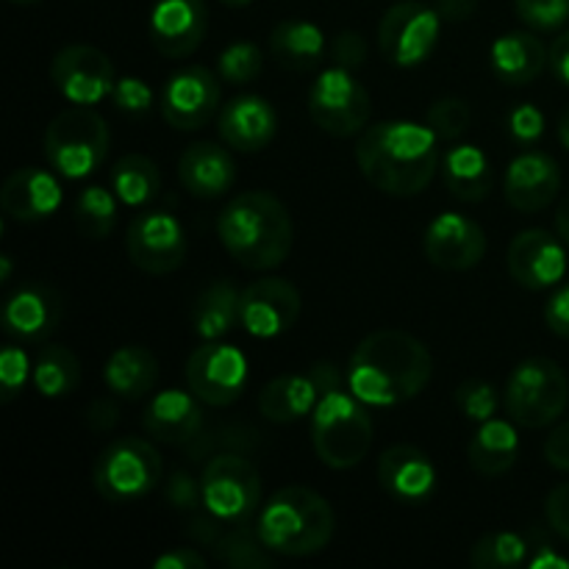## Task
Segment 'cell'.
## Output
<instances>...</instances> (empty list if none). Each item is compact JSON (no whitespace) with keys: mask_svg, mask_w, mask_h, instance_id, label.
<instances>
[{"mask_svg":"<svg viewBox=\"0 0 569 569\" xmlns=\"http://www.w3.org/2000/svg\"><path fill=\"white\" fill-rule=\"evenodd\" d=\"M433 376L426 345L398 328H381L359 342L348 361V389L365 406H400L417 398Z\"/></svg>","mask_w":569,"mask_h":569,"instance_id":"cell-1","label":"cell"},{"mask_svg":"<svg viewBox=\"0 0 569 569\" xmlns=\"http://www.w3.org/2000/svg\"><path fill=\"white\" fill-rule=\"evenodd\" d=\"M439 137L411 120H383L365 128L356 142L361 176L383 194L415 198L439 170Z\"/></svg>","mask_w":569,"mask_h":569,"instance_id":"cell-2","label":"cell"},{"mask_svg":"<svg viewBox=\"0 0 569 569\" xmlns=\"http://www.w3.org/2000/svg\"><path fill=\"white\" fill-rule=\"evenodd\" d=\"M217 237L244 270H276L292 253V214L276 194L250 189L228 200L217 217Z\"/></svg>","mask_w":569,"mask_h":569,"instance_id":"cell-3","label":"cell"},{"mask_svg":"<svg viewBox=\"0 0 569 569\" xmlns=\"http://www.w3.org/2000/svg\"><path fill=\"white\" fill-rule=\"evenodd\" d=\"M256 528L276 556L306 559L328 548L337 531V515L315 489L283 487L261 506Z\"/></svg>","mask_w":569,"mask_h":569,"instance_id":"cell-4","label":"cell"},{"mask_svg":"<svg viewBox=\"0 0 569 569\" xmlns=\"http://www.w3.org/2000/svg\"><path fill=\"white\" fill-rule=\"evenodd\" d=\"M311 445L317 459L331 470L361 465L372 448V420L353 392L333 389L311 411Z\"/></svg>","mask_w":569,"mask_h":569,"instance_id":"cell-5","label":"cell"},{"mask_svg":"<svg viewBox=\"0 0 569 569\" xmlns=\"http://www.w3.org/2000/svg\"><path fill=\"white\" fill-rule=\"evenodd\" d=\"M109 126L92 106L64 109L44 131V156L50 167L70 181L92 176L109 156Z\"/></svg>","mask_w":569,"mask_h":569,"instance_id":"cell-6","label":"cell"},{"mask_svg":"<svg viewBox=\"0 0 569 569\" xmlns=\"http://www.w3.org/2000/svg\"><path fill=\"white\" fill-rule=\"evenodd\" d=\"M569 381L553 359L520 361L503 389V406L511 422L522 428H548L567 411Z\"/></svg>","mask_w":569,"mask_h":569,"instance_id":"cell-7","label":"cell"},{"mask_svg":"<svg viewBox=\"0 0 569 569\" xmlns=\"http://www.w3.org/2000/svg\"><path fill=\"white\" fill-rule=\"evenodd\" d=\"M161 470V456L153 445L139 437H122L100 450L92 481L100 498L126 506L148 498L159 487Z\"/></svg>","mask_w":569,"mask_h":569,"instance_id":"cell-8","label":"cell"},{"mask_svg":"<svg viewBox=\"0 0 569 569\" xmlns=\"http://www.w3.org/2000/svg\"><path fill=\"white\" fill-rule=\"evenodd\" d=\"M309 114L320 131L348 139L367 128L372 100L353 70L333 64L315 78L309 89Z\"/></svg>","mask_w":569,"mask_h":569,"instance_id":"cell-9","label":"cell"},{"mask_svg":"<svg viewBox=\"0 0 569 569\" xmlns=\"http://www.w3.org/2000/svg\"><path fill=\"white\" fill-rule=\"evenodd\" d=\"M439 31H442V14L437 6L400 0L378 22V48L392 67L411 70L431 59L439 44Z\"/></svg>","mask_w":569,"mask_h":569,"instance_id":"cell-10","label":"cell"},{"mask_svg":"<svg viewBox=\"0 0 569 569\" xmlns=\"http://www.w3.org/2000/svg\"><path fill=\"white\" fill-rule=\"evenodd\" d=\"M203 509L220 522H244L261 503L259 470L242 453H217L203 467Z\"/></svg>","mask_w":569,"mask_h":569,"instance_id":"cell-11","label":"cell"},{"mask_svg":"<svg viewBox=\"0 0 569 569\" xmlns=\"http://www.w3.org/2000/svg\"><path fill=\"white\" fill-rule=\"evenodd\" d=\"M126 253L148 276H170L187 259V233L170 211L148 209L128 226Z\"/></svg>","mask_w":569,"mask_h":569,"instance_id":"cell-12","label":"cell"},{"mask_svg":"<svg viewBox=\"0 0 569 569\" xmlns=\"http://www.w3.org/2000/svg\"><path fill=\"white\" fill-rule=\"evenodd\" d=\"M187 383L206 406H231L248 387V359L226 342H203L187 361Z\"/></svg>","mask_w":569,"mask_h":569,"instance_id":"cell-13","label":"cell"},{"mask_svg":"<svg viewBox=\"0 0 569 569\" xmlns=\"http://www.w3.org/2000/svg\"><path fill=\"white\" fill-rule=\"evenodd\" d=\"M50 78L64 100L76 106H94L114 92V64L92 44H67L50 61Z\"/></svg>","mask_w":569,"mask_h":569,"instance_id":"cell-14","label":"cell"},{"mask_svg":"<svg viewBox=\"0 0 569 569\" xmlns=\"http://www.w3.org/2000/svg\"><path fill=\"white\" fill-rule=\"evenodd\" d=\"M220 81L209 67H183L161 89V114L178 131H198L220 109Z\"/></svg>","mask_w":569,"mask_h":569,"instance_id":"cell-15","label":"cell"},{"mask_svg":"<svg viewBox=\"0 0 569 569\" xmlns=\"http://www.w3.org/2000/svg\"><path fill=\"white\" fill-rule=\"evenodd\" d=\"M300 317V292L287 278H259L242 292L239 326L256 339H276L292 331Z\"/></svg>","mask_w":569,"mask_h":569,"instance_id":"cell-16","label":"cell"},{"mask_svg":"<svg viewBox=\"0 0 569 569\" xmlns=\"http://www.w3.org/2000/svg\"><path fill=\"white\" fill-rule=\"evenodd\" d=\"M506 267L522 289L539 292V289L556 287L567 276L565 239L553 237L545 228L520 231L511 239Z\"/></svg>","mask_w":569,"mask_h":569,"instance_id":"cell-17","label":"cell"},{"mask_svg":"<svg viewBox=\"0 0 569 569\" xmlns=\"http://www.w3.org/2000/svg\"><path fill=\"white\" fill-rule=\"evenodd\" d=\"M422 248H426L428 261L439 270L465 272L481 264L487 256V233L470 217L459 211H445L426 228Z\"/></svg>","mask_w":569,"mask_h":569,"instance_id":"cell-18","label":"cell"},{"mask_svg":"<svg viewBox=\"0 0 569 569\" xmlns=\"http://www.w3.org/2000/svg\"><path fill=\"white\" fill-rule=\"evenodd\" d=\"M209 9L203 0H156L150 11V42L167 59H187L203 44Z\"/></svg>","mask_w":569,"mask_h":569,"instance_id":"cell-19","label":"cell"},{"mask_svg":"<svg viewBox=\"0 0 569 569\" xmlns=\"http://www.w3.org/2000/svg\"><path fill=\"white\" fill-rule=\"evenodd\" d=\"M561 189V167L545 150H522L509 161L503 176L506 203L517 211H542Z\"/></svg>","mask_w":569,"mask_h":569,"instance_id":"cell-20","label":"cell"},{"mask_svg":"<svg viewBox=\"0 0 569 569\" xmlns=\"http://www.w3.org/2000/svg\"><path fill=\"white\" fill-rule=\"evenodd\" d=\"M64 300L48 283H26L3 306V328L20 342H44L59 328Z\"/></svg>","mask_w":569,"mask_h":569,"instance_id":"cell-21","label":"cell"},{"mask_svg":"<svg viewBox=\"0 0 569 569\" xmlns=\"http://www.w3.org/2000/svg\"><path fill=\"white\" fill-rule=\"evenodd\" d=\"M61 200H64V192L53 172L42 167H20L6 178L0 209L6 220L39 222L53 217L61 209Z\"/></svg>","mask_w":569,"mask_h":569,"instance_id":"cell-22","label":"cell"},{"mask_svg":"<svg viewBox=\"0 0 569 569\" xmlns=\"http://www.w3.org/2000/svg\"><path fill=\"white\" fill-rule=\"evenodd\" d=\"M378 481L398 503L422 506L437 489V467L415 445H392L378 459Z\"/></svg>","mask_w":569,"mask_h":569,"instance_id":"cell-23","label":"cell"},{"mask_svg":"<svg viewBox=\"0 0 569 569\" xmlns=\"http://www.w3.org/2000/svg\"><path fill=\"white\" fill-rule=\"evenodd\" d=\"M217 131L228 148L239 153H259L272 142L278 131V117L270 100L259 94H239L222 106L217 117Z\"/></svg>","mask_w":569,"mask_h":569,"instance_id":"cell-24","label":"cell"},{"mask_svg":"<svg viewBox=\"0 0 569 569\" xmlns=\"http://www.w3.org/2000/svg\"><path fill=\"white\" fill-rule=\"evenodd\" d=\"M203 400L189 389H164L148 403L142 417V426L148 437L164 445H189L198 439L203 428Z\"/></svg>","mask_w":569,"mask_h":569,"instance_id":"cell-25","label":"cell"},{"mask_svg":"<svg viewBox=\"0 0 569 569\" xmlns=\"http://www.w3.org/2000/svg\"><path fill=\"white\" fill-rule=\"evenodd\" d=\"M178 178L194 198L214 200L237 183V161L217 142H194L178 159Z\"/></svg>","mask_w":569,"mask_h":569,"instance_id":"cell-26","label":"cell"},{"mask_svg":"<svg viewBox=\"0 0 569 569\" xmlns=\"http://www.w3.org/2000/svg\"><path fill=\"white\" fill-rule=\"evenodd\" d=\"M548 56L550 50H545V44L531 31H509L495 39L489 59H492V70L500 81L526 87L542 76L548 67Z\"/></svg>","mask_w":569,"mask_h":569,"instance_id":"cell-27","label":"cell"},{"mask_svg":"<svg viewBox=\"0 0 569 569\" xmlns=\"http://www.w3.org/2000/svg\"><path fill=\"white\" fill-rule=\"evenodd\" d=\"M448 192L461 203H483L492 192V161L478 144H456L442 159Z\"/></svg>","mask_w":569,"mask_h":569,"instance_id":"cell-28","label":"cell"},{"mask_svg":"<svg viewBox=\"0 0 569 569\" xmlns=\"http://www.w3.org/2000/svg\"><path fill=\"white\" fill-rule=\"evenodd\" d=\"M103 381L120 398L142 400L159 381V359L144 345H122L106 359Z\"/></svg>","mask_w":569,"mask_h":569,"instance_id":"cell-29","label":"cell"},{"mask_svg":"<svg viewBox=\"0 0 569 569\" xmlns=\"http://www.w3.org/2000/svg\"><path fill=\"white\" fill-rule=\"evenodd\" d=\"M517 456H520V437L511 422L498 417L481 422L476 437L467 445V461L483 478L506 476L517 465Z\"/></svg>","mask_w":569,"mask_h":569,"instance_id":"cell-30","label":"cell"},{"mask_svg":"<svg viewBox=\"0 0 569 569\" xmlns=\"http://www.w3.org/2000/svg\"><path fill=\"white\" fill-rule=\"evenodd\" d=\"M326 33L309 20H283L270 33V53L281 67L309 72L326 59Z\"/></svg>","mask_w":569,"mask_h":569,"instance_id":"cell-31","label":"cell"},{"mask_svg":"<svg viewBox=\"0 0 569 569\" xmlns=\"http://www.w3.org/2000/svg\"><path fill=\"white\" fill-rule=\"evenodd\" d=\"M320 400L317 392V383L311 381V376L303 372H287V376H278L261 389L259 395V411L270 422L278 426H287V422L303 420L306 415H311Z\"/></svg>","mask_w":569,"mask_h":569,"instance_id":"cell-32","label":"cell"},{"mask_svg":"<svg viewBox=\"0 0 569 569\" xmlns=\"http://www.w3.org/2000/svg\"><path fill=\"white\" fill-rule=\"evenodd\" d=\"M242 317V292L231 281H214L194 298L192 328L203 342H217L239 326Z\"/></svg>","mask_w":569,"mask_h":569,"instance_id":"cell-33","label":"cell"},{"mask_svg":"<svg viewBox=\"0 0 569 569\" xmlns=\"http://www.w3.org/2000/svg\"><path fill=\"white\" fill-rule=\"evenodd\" d=\"M161 172L153 159L142 153H128L111 167V192L122 206L142 209L159 194Z\"/></svg>","mask_w":569,"mask_h":569,"instance_id":"cell-34","label":"cell"},{"mask_svg":"<svg viewBox=\"0 0 569 569\" xmlns=\"http://www.w3.org/2000/svg\"><path fill=\"white\" fill-rule=\"evenodd\" d=\"M31 381L42 398H67L81 383V361L64 345H48L33 361Z\"/></svg>","mask_w":569,"mask_h":569,"instance_id":"cell-35","label":"cell"},{"mask_svg":"<svg viewBox=\"0 0 569 569\" xmlns=\"http://www.w3.org/2000/svg\"><path fill=\"white\" fill-rule=\"evenodd\" d=\"M214 553L222 565L233 569H267L276 565V553L261 542L259 528H250L248 520L237 522L231 531H222Z\"/></svg>","mask_w":569,"mask_h":569,"instance_id":"cell-36","label":"cell"},{"mask_svg":"<svg viewBox=\"0 0 569 569\" xmlns=\"http://www.w3.org/2000/svg\"><path fill=\"white\" fill-rule=\"evenodd\" d=\"M526 559L528 542L511 531L483 533L470 550V565L476 569H517L526 565Z\"/></svg>","mask_w":569,"mask_h":569,"instance_id":"cell-37","label":"cell"},{"mask_svg":"<svg viewBox=\"0 0 569 569\" xmlns=\"http://www.w3.org/2000/svg\"><path fill=\"white\" fill-rule=\"evenodd\" d=\"M76 226L83 237L106 239L117 222V194L103 187H87L76 198Z\"/></svg>","mask_w":569,"mask_h":569,"instance_id":"cell-38","label":"cell"},{"mask_svg":"<svg viewBox=\"0 0 569 569\" xmlns=\"http://www.w3.org/2000/svg\"><path fill=\"white\" fill-rule=\"evenodd\" d=\"M261 70H264V53L253 42H231L217 56V76L233 87L256 81Z\"/></svg>","mask_w":569,"mask_h":569,"instance_id":"cell-39","label":"cell"},{"mask_svg":"<svg viewBox=\"0 0 569 569\" xmlns=\"http://www.w3.org/2000/svg\"><path fill=\"white\" fill-rule=\"evenodd\" d=\"M456 409L472 422H487L498 415V389L487 381H478V378H470V381L459 383L456 387Z\"/></svg>","mask_w":569,"mask_h":569,"instance_id":"cell-40","label":"cell"},{"mask_svg":"<svg viewBox=\"0 0 569 569\" xmlns=\"http://www.w3.org/2000/svg\"><path fill=\"white\" fill-rule=\"evenodd\" d=\"M470 106H467V100L461 98H439L437 103H431V109H428L426 114V126L431 128L433 133L439 137V142L442 139H459L461 133L470 128Z\"/></svg>","mask_w":569,"mask_h":569,"instance_id":"cell-41","label":"cell"},{"mask_svg":"<svg viewBox=\"0 0 569 569\" xmlns=\"http://www.w3.org/2000/svg\"><path fill=\"white\" fill-rule=\"evenodd\" d=\"M515 9L533 31H559L569 20V0H515Z\"/></svg>","mask_w":569,"mask_h":569,"instance_id":"cell-42","label":"cell"},{"mask_svg":"<svg viewBox=\"0 0 569 569\" xmlns=\"http://www.w3.org/2000/svg\"><path fill=\"white\" fill-rule=\"evenodd\" d=\"M31 376L33 367L28 361L26 350L17 348V345H9L3 350V356H0V400L11 403L26 389V381Z\"/></svg>","mask_w":569,"mask_h":569,"instance_id":"cell-43","label":"cell"},{"mask_svg":"<svg viewBox=\"0 0 569 569\" xmlns=\"http://www.w3.org/2000/svg\"><path fill=\"white\" fill-rule=\"evenodd\" d=\"M111 100H114L117 109L126 111V114L131 117L148 114V111L153 109V89H150L142 78H133V76L117 78Z\"/></svg>","mask_w":569,"mask_h":569,"instance_id":"cell-44","label":"cell"},{"mask_svg":"<svg viewBox=\"0 0 569 569\" xmlns=\"http://www.w3.org/2000/svg\"><path fill=\"white\" fill-rule=\"evenodd\" d=\"M509 133L517 144H533L545 133V114L533 103H522L511 109L509 114Z\"/></svg>","mask_w":569,"mask_h":569,"instance_id":"cell-45","label":"cell"},{"mask_svg":"<svg viewBox=\"0 0 569 569\" xmlns=\"http://www.w3.org/2000/svg\"><path fill=\"white\" fill-rule=\"evenodd\" d=\"M333 64L345 70H359L367 59V42L359 31H342L331 44Z\"/></svg>","mask_w":569,"mask_h":569,"instance_id":"cell-46","label":"cell"},{"mask_svg":"<svg viewBox=\"0 0 569 569\" xmlns=\"http://www.w3.org/2000/svg\"><path fill=\"white\" fill-rule=\"evenodd\" d=\"M167 500L176 509H198V503H203V487L189 472H176L167 483Z\"/></svg>","mask_w":569,"mask_h":569,"instance_id":"cell-47","label":"cell"},{"mask_svg":"<svg viewBox=\"0 0 569 569\" xmlns=\"http://www.w3.org/2000/svg\"><path fill=\"white\" fill-rule=\"evenodd\" d=\"M545 517H548V526L569 542V483H561V487H556L548 495V500H545Z\"/></svg>","mask_w":569,"mask_h":569,"instance_id":"cell-48","label":"cell"},{"mask_svg":"<svg viewBox=\"0 0 569 569\" xmlns=\"http://www.w3.org/2000/svg\"><path fill=\"white\" fill-rule=\"evenodd\" d=\"M545 322L556 337L569 339V283L556 289L545 306Z\"/></svg>","mask_w":569,"mask_h":569,"instance_id":"cell-49","label":"cell"},{"mask_svg":"<svg viewBox=\"0 0 569 569\" xmlns=\"http://www.w3.org/2000/svg\"><path fill=\"white\" fill-rule=\"evenodd\" d=\"M545 459L556 470L569 472V420L561 422L548 439H545Z\"/></svg>","mask_w":569,"mask_h":569,"instance_id":"cell-50","label":"cell"},{"mask_svg":"<svg viewBox=\"0 0 569 569\" xmlns=\"http://www.w3.org/2000/svg\"><path fill=\"white\" fill-rule=\"evenodd\" d=\"M153 569H206V559L194 548H170L153 561Z\"/></svg>","mask_w":569,"mask_h":569,"instance_id":"cell-51","label":"cell"},{"mask_svg":"<svg viewBox=\"0 0 569 569\" xmlns=\"http://www.w3.org/2000/svg\"><path fill=\"white\" fill-rule=\"evenodd\" d=\"M311 381L317 383V392L328 395L333 392V389H342L345 383H348V378H342V372H339L337 365H331V361H317L315 367H311Z\"/></svg>","mask_w":569,"mask_h":569,"instance_id":"cell-52","label":"cell"},{"mask_svg":"<svg viewBox=\"0 0 569 569\" xmlns=\"http://www.w3.org/2000/svg\"><path fill=\"white\" fill-rule=\"evenodd\" d=\"M548 67L556 78H559L565 87H569V28L565 33L556 37V42L550 44V56H548Z\"/></svg>","mask_w":569,"mask_h":569,"instance_id":"cell-53","label":"cell"},{"mask_svg":"<svg viewBox=\"0 0 569 569\" xmlns=\"http://www.w3.org/2000/svg\"><path fill=\"white\" fill-rule=\"evenodd\" d=\"M478 9V0H439L437 11L442 14L445 22H461L470 20Z\"/></svg>","mask_w":569,"mask_h":569,"instance_id":"cell-54","label":"cell"},{"mask_svg":"<svg viewBox=\"0 0 569 569\" xmlns=\"http://www.w3.org/2000/svg\"><path fill=\"white\" fill-rule=\"evenodd\" d=\"M531 569H569V559L553 553L550 548H539V556L531 559Z\"/></svg>","mask_w":569,"mask_h":569,"instance_id":"cell-55","label":"cell"},{"mask_svg":"<svg viewBox=\"0 0 569 569\" xmlns=\"http://www.w3.org/2000/svg\"><path fill=\"white\" fill-rule=\"evenodd\" d=\"M556 231L565 239V244H569V198L561 200L559 211H556Z\"/></svg>","mask_w":569,"mask_h":569,"instance_id":"cell-56","label":"cell"},{"mask_svg":"<svg viewBox=\"0 0 569 569\" xmlns=\"http://www.w3.org/2000/svg\"><path fill=\"white\" fill-rule=\"evenodd\" d=\"M559 139H561V144L569 150V111H565L559 120Z\"/></svg>","mask_w":569,"mask_h":569,"instance_id":"cell-57","label":"cell"},{"mask_svg":"<svg viewBox=\"0 0 569 569\" xmlns=\"http://www.w3.org/2000/svg\"><path fill=\"white\" fill-rule=\"evenodd\" d=\"M0 264H3V272H0V281L9 283V278H11V256H3V259H0Z\"/></svg>","mask_w":569,"mask_h":569,"instance_id":"cell-58","label":"cell"},{"mask_svg":"<svg viewBox=\"0 0 569 569\" xmlns=\"http://www.w3.org/2000/svg\"><path fill=\"white\" fill-rule=\"evenodd\" d=\"M220 3L231 6V9H242V6H250V3H253V0H220Z\"/></svg>","mask_w":569,"mask_h":569,"instance_id":"cell-59","label":"cell"},{"mask_svg":"<svg viewBox=\"0 0 569 569\" xmlns=\"http://www.w3.org/2000/svg\"><path fill=\"white\" fill-rule=\"evenodd\" d=\"M9 3H17V6H33V3H42V0H9Z\"/></svg>","mask_w":569,"mask_h":569,"instance_id":"cell-60","label":"cell"}]
</instances>
